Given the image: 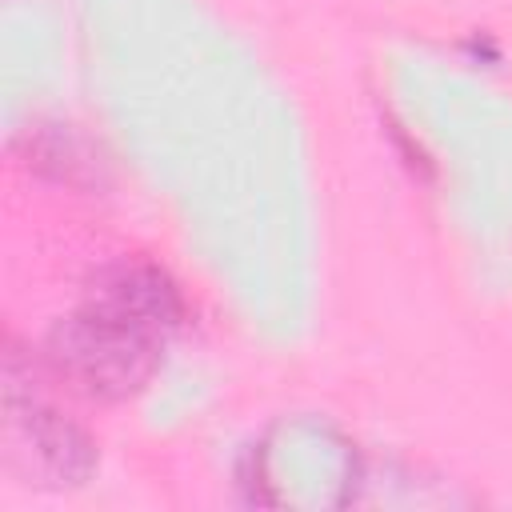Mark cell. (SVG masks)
<instances>
[{"mask_svg":"<svg viewBox=\"0 0 512 512\" xmlns=\"http://www.w3.org/2000/svg\"><path fill=\"white\" fill-rule=\"evenodd\" d=\"M176 324V296L152 268H120L92 300L56 328L52 356L60 372L96 396L136 392Z\"/></svg>","mask_w":512,"mask_h":512,"instance_id":"obj_1","label":"cell"}]
</instances>
